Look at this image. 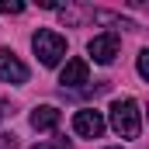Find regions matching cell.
<instances>
[{"label": "cell", "mask_w": 149, "mask_h": 149, "mask_svg": "<svg viewBox=\"0 0 149 149\" xmlns=\"http://www.w3.org/2000/svg\"><path fill=\"white\" fill-rule=\"evenodd\" d=\"M111 128L121 139H139V132H142V114H139V104H135L132 97L111 101Z\"/></svg>", "instance_id": "6da1fadb"}, {"label": "cell", "mask_w": 149, "mask_h": 149, "mask_svg": "<svg viewBox=\"0 0 149 149\" xmlns=\"http://www.w3.org/2000/svg\"><path fill=\"white\" fill-rule=\"evenodd\" d=\"M31 49L42 59V66H56L66 56V38L59 35V31H52V28H38L35 35H31Z\"/></svg>", "instance_id": "7a4b0ae2"}, {"label": "cell", "mask_w": 149, "mask_h": 149, "mask_svg": "<svg viewBox=\"0 0 149 149\" xmlns=\"http://www.w3.org/2000/svg\"><path fill=\"white\" fill-rule=\"evenodd\" d=\"M87 52L94 56V63L108 66V63H114V56L121 52V35H118V31H104V35H94V38H90V45H87Z\"/></svg>", "instance_id": "3957f363"}, {"label": "cell", "mask_w": 149, "mask_h": 149, "mask_svg": "<svg viewBox=\"0 0 149 149\" xmlns=\"http://www.w3.org/2000/svg\"><path fill=\"white\" fill-rule=\"evenodd\" d=\"M73 132L83 135V139H101V132H104V118H101V111H90V108L76 111L73 114Z\"/></svg>", "instance_id": "277c9868"}, {"label": "cell", "mask_w": 149, "mask_h": 149, "mask_svg": "<svg viewBox=\"0 0 149 149\" xmlns=\"http://www.w3.org/2000/svg\"><path fill=\"white\" fill-rule=\"evenodd\" d=\"M0 80H3V83H24V80H28V66H24L10 49H0Z\"/></svg>", "instance_id": "5b68a950"}, {"label": "cell", "mask_w": 149, "mask_h": 149, "mask_svg": "<svg viewBox=\"0 0 149 149\" xmlns=\"http://www.w3.org/2000/svg\"><path fill=\"white\" fill-rule=\"evenodd\" d=\"M87 80H90L87 59H70V63L63 66V73H59V83H63V87H83Z\"/></svg>", "instance_id": "8992f818"}, {"label": "cell", "mask_w": 149, "mask_h": 149, "mask_svg": "<svg viewBox=\"0 0 149 149\" xmlns=\"http://www.w3.org/2000/svg\"><path fill=\"white\" fill-rule=\"evenodd\" d=\"M59 118H63V111H59V108L42 104V108H35V111H31V128H35V132H52V128L59 125Z\"/></svg>", "instance_id": "52a82bcc"}, {"label": "cell", "mask_w": 149, "mask_h": 149, "mask_svg": "<svg viewBox=\"0 0 149 149\" xmlns=\"http://www.w3.org/2000/svg\"><path fill=\"white\" fill-rule=\"evenodd\" d=\"M24 3L21 0H0V14H21Z\"/></svg>", "instance_id": "ba28073f"}, {"label": "cell", "mask_w": 149, "mask_h": 149, "mask_svg": "<svg viewBox=\"0 0 149 149\" xmlns=\"http://www.w3.org/2000/svg\"><path fill=\"white\" fill-rule=\"evenodd\" d=\"M139 76H142V80H149V49H142V52H139Z\"/></svg>", "instance_id": "9c48e42d"}, {"label": "cell", "mask_w": 149, "mask_h": 149, "mask_svg": "<svg viewBox=\"0 0 149 149\" xmlns=\"http://www.w3.org/2000/svg\"><path fill=\"white\" fill-rule=\"evenodd\" d=\"M31 149H70V142L59 139V142H42V146H31Z\"/></svg>", "instance_id": "30bf717a"}, {"label": "cell", "mask_w": 149, "mask_h": 149, "mask_svg": "<svg viewBox=\"0 0 149 149\" xmlns=\"http://www.w3.org/2000/svg\"><path fill=\"white\" fill-rule=\"evenodd\" d=\"M0 146H3V149H14V146H17V139H14V135H7V132H3V135H0Z\"/></svg>", "instance_id": "8fae6325"}]
</instances>
